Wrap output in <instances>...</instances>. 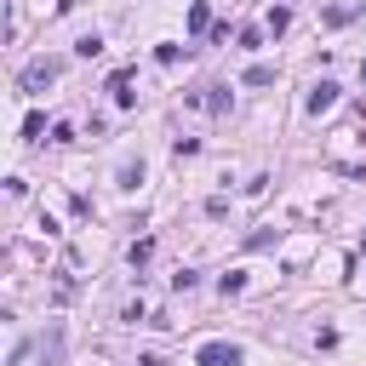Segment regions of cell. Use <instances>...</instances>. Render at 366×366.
I'll use <instances>...</instances> for the list:
<instances>
[{
    "label": "cell",
    "mask_w": 366,
    "mask_h": 366,
    "mask_svg": "<svg viewBox=\"0 0 366 366\" xmlns=\"http://www.w3.org/2000/svg\"><path fill=\"white\" fill-rule=\"evenodd\" d=\"M195 360H201V366H241V349H235V343H206Z\"/></svg>",
    "instance_id": "obj_2"
},
{
    "label": "cell",
    "mask_w": 366,
    "mask_h": 366,
    "mask_svg": "<svg viewBox=\"0 0 366 366\" xmlns=\"http://www.w3.org/2000/svg\"><path fill=\"white\" fill-rule=\"evenodd\" d=\"M360 80H366V58H360Z\"/></svg>",
    "instance_id": "obj_8"
},
{
    "label": "cell",
    "mask_w": 366,
    "mask_h": 366,
    "mask_svg": "<svg viewBox=\"0 0 366 366\" xmlns=\"http://www.w3.org/2000/svg\"><path fill=\"white\" fill-rule=\"evenodd\" d=\"M75 52H80V58H98V52H103V40H98V34H80V40H75Z\"/></svg>",
    "instance_id": "obj_6"
},
{
    "label": "cell",
    "mask_w": 366,
    "mask_h": 366,
    "mask_svg": "<svg viewBox=\"0 0 366 366\" xmlns=\"http://www.w3.org/2000/svg\"><path fill=\"white\" fill-rule=\"evenodd\" d=\"M58 12H75V0H58Z\"/></svg>",
    "instance_id": "obj_7"
},
{
    "label": "cell",
    "mask_w": 366,
    "mask_h": 366,
    "mask_svg": "<svg viewBox=\"0 0 366 366\" xmlns=\"http://www.w3.org/2000/svg\"><path fill=\"white\" fill-rule=\"evenodd\" d=\"M52 80H58V58H34L18 86H23V92H40V86H52Z\"/></svg>",
    "instance_id": "obj_1"
},
{
    "label": "cell",
    "mask_w": 366,
    "mask_h": 366,
    "mask_svg": "<svg viewBox=\"0 0 366 366\" xmlns=\"http://www.w3.org/2000/svg\"><path fill=\"white\" fill-rule=\"evenodd\" d=\"M246 86H274V69H269V63H252V69H246Z\"/></svg>",
    "instance_id": "obj_5"
},
{
    "label": "cell",
    "mask_w": 366,
    "mask_h": 366,
    "mask_svg": "<svg viewBox=\"0 0 366 366\" xmlns=\"http://www.w3.org/2000/svg\"><path fill=\"white\" fill-rule=\"evenodd\" d=\"M189 29H195V34H206V29H212V12H206V0H195V6H189Z\"/></svg>",
    "instance_id": "obj_4"
},
{
    "label": "cell",
    "mask_w": 366,
    "mask_h": 366,
    "mask_svg": "<svg viewBox=\"0 0 366 366\" xmlns=\"http://www.w3.org/2000/svg\"><path fill=\"white\" fill-rule=\"evenodd\" d=\"M332 103H338V80H320V86L309 92V103H303V109H309V115H327Z\"/></svg>",
    "instance_id": "obj_3"
}]
</instances>
